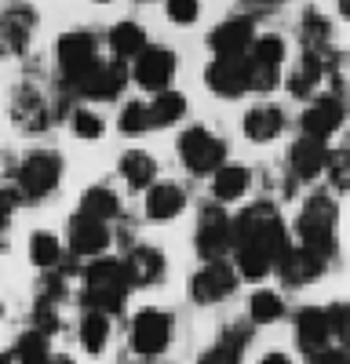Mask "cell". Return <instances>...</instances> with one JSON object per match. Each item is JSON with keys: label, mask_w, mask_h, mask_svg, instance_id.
<instances>
[{"label": "cell", "mask_w": 350, "mask_h": 364, "mask_svg": "<svg viewBox=\"0 0 350 364\" xmlns=\"http://www.w3.org/2000/svg\"><path fill=\"white\" fill-rule=\"evenodd\" d=\"M230 255H233V269L241 281H262L267 273H274L277 259L285 255V248L292 245L288 226L281 219V211L274 200H255L248 208H241L230 219Z\"/></svg>", "instance_id": "1"}, {"label": "cell", "mask_w": 350, "mask_h": 364, "mask_svg": "<svg viewBox=\"0 0 350 364\" xmlns=\"http://www.w3.org/2000/svg\"><path fill=\"white\" fill-rule=\"evenodd\" d=\"M77 102L66 95L63 87L55 84V77H44V70L37 66L33 73H26L15 91H11V102H8V117L11 124L26 135H44L51 132L63 117H70Z\"/></svg>", "instance_id": "2"}, {"label": "cell", "mask_w": 350, "mask_h": 364, "mask_svg": "<svg viewBox=\"0 0 350 364\" xmlns=\"http://www.w3.org/2000/svg\"><path fill=\"white\" fill-rule=\"evenodd\" d=\"M51 58H55V84L77 102V87L102 63V37L95 29H70L51 44Z\"/></svg>", "instance_id": "3"}, {"label": "cell", "mask_w": 350, "mask_h": 364, "mask_svg": "<svg viewBox=\"0 0 350 364\" xmlns=\"http://www.w3.org/2000/svg\"><path fill=\"white\" fill-rule=\"evenodd\" d=\"M128 295H132V281H128V269L121 259L99 255L80 269V306L84 310L113 317L124 310Z\"/></svg>", "instance_id": "4"}, {"label": "cell", "mask_w": 350, "mask_h": 364, "mask_svg": "<svg viewBox=\"0 0 350 364\" xmlns=\"http://www.w3.org/2000/svg\"><path fill=\"white\" fill-rule=\"evenodd\" d=\"M296 240H299V248L317 252L321 259L336 262V255H339V200L329 190H314L303 200L299 215H296Z\"/></svg>", "instance_id": "5"}, {"label": "cell", "mask_w": 350, "mask_h": 364, "mask_svg": "<svg viewBox=\"0 0 350 364\" xmlns=\"http://www.w3.org/2000/svg\"><path fill=\"white\" fill-rule=\"evenodd\" d=\"M63 175H66V157L58 149L41 146V149L22 154L18 168L11 171V186H15L22 204H41L63 186Z\"/></svg>", "instance_id": "6"}, {"label": "cell", "mask_w": 350, "mask_h": 364, "mask_svg": "<svg viewBox=\"0 0 350 364\" xmlns=\"http://www.w3.org/2000/svg\"><path fill=\"white\" fill-rule=\"evenodd\" d=\"M343 73V51L336 44H321V48H303L299 51V63L292 66L281 84L288 87L292 99H303L310 102L314 95L325 91V84H332Z\"/></svg>", "instance_id": "7"}, {"label": "cell", "mask_w": 350, "mask_h": 364, "mask_svg": "<svg viewBox=\"0 0 350 364\" xmlns=\"http://www.w3.org/2000/svg\"><path fill=\"white\" fill-rule=\"evenodd\" d=\"M175 73H179V55H175L171 48H164V44H146L128 63V80L139 84L142 91H150V95L168 91Z\"/></svg>", "instance_id": "8"}, {"label": "cell", "mask_w": 350, "mask_h": 364, "mask_svg": "<svg viewBox=\"0 0 350 364\" xmlns=\"http://www.w3.org/2000/svg\"><path fill=\"white\" fill-rule=\"evenodd\" d=\"M179 161L190 175L204 178V175H212L216 168L226 164V142L212 132V128H204V124H193L179 135Z\"/></svg>", "instance_id": "9"}, {"label": "cell", "mask_w": 350, "mask_h": 364, "mask_svg": "<svg viewBox=\"0 0 350 364\" xmlns=\"http://www.w3.org/2000/svg\"><path fill=\"white\" fill-rule=\"evenodd\" d=\"M128 343H132V353H139L142 360L161 357L171 346V317L161 306L135 310V317L128 324Z\"/></svg>", "instance_id": "10"}, {"label": "cell", "mask_w": 350, "mask_h": 364, "mask_svg": "<svg viewBox=\"0 0 350 364\" xmlns=\"http://www.w3.org/2000/svg\"><path fill=\"white\" fill-rule=\"evenodd\" d=\"M37 26H41V15L26 0H11L8 8H0V55L22 58L37 37Z\"/></svg>", "instance_id": "11"}, {"label": "cell", "mask_w": 350, "mask_h": 364, "mask_svg": "<svg viewBox=\"0 0 350 364\" xmlns=\"http://www.w3.org/2000/svg\"><path fill=\"white\" fill-rule=\"evenodd\" d=\"M238 284H241V277L226 259L201 262L197 273L190 277V302L193 306H219V302H226L238 291Z\"/></svg>", "instance_id": "12"}, {"label": "cell", "mask_w": 350, "mask_h": 364, "mask_svg": "<svg viewBox=\"0 0 350 364\" xmlns=\"http://www.w3.org/2000/svg\"><path fill=\"white\" fill-rule=\"evenodd\" d=\"M346 124V99L336 95V91H321L307 102V109L299 113V132L307 139L329 142L332 135H339Z\"/></svg>", "instance_id": "13"}, {"label": "cell", "mask_w": 350, "mask_h": 364, "mask_svg": "<svg viewBox=\"0 0 350 364\" xmlns=\"http://www.w3.org/2000/svg\"><path fill=\"white\" fill-rule=\"evenodd\" d=\"M230 215L223 211V204H204L197 215V230H193V252L201 255V262H216L230 255Z\"/></svg>", "instance_id": "14"}, {"label": "cell", "mask_w": 350, "mask_h": 364, "mask_svg": "<svg viewBox=\"0 0 350 364\" xmlns=\"http://www.w3.org/2000/svg\"><path fill=\"white\" fill-rule=\"evenodd\" d=\"M329 259H321L317 252H307V248H299V245H288L285 248V255L277 259V266H274V273L281 277V284L285 288H310L317 277H325L329 273Z\"/></svg>", "instance_id": "15"}, {"label": "cell", "mask_w": 350, "mask_h": 364, "mask_svg": "<svg viewBox=\"0 0 350 364\" xmlns=\"http://www.w3.org/2000/svg\"><path fill=\"white\" fill-rule=\"evenodd\" d=\"M113 245V233H110V226L106 223H99V219H88V215H70V223H66V252H70V259H99L106 248Z\"/></svg>", "instance_id": "16"}, {"label": "cell", "mask_w": 350, "mask_h": 364, "mask_svg": "<svg viewBox=\"0 0 350 364\" xmlns=\"http://www.w3.org/2000/svg\"><path fill=\"white\" fill-rule=\"evenodd\" d=\"M255 41V18L245 15V11H233L226 15L212 33H208V48H212V58H238V55H248Z\"/></svg>", "instance_id": "17"}, {"label": "cell", "mask_w": 350, "mask_h": 364, "mask_svg": "<svg viewBox=\"0 0 350 364\" xmlns=\"http://www.w3.org/2000/svg\"><path fill=\"white\" fill-rule=\"evenodd\" d=\"M329 142H317V139H307L299 135L296 142L288 146V154H285V175L296 182H314L325 175V164H329Z\"/></svg>", "instance_id": "18"}, {"label": "cell", "mask_w": 350, "mask_h": 364, "mask_svg": "<svg viewBox=\"0 0 350 364\" xmlns=\"http://www.w3.org/2000/svg\"><path fill=\"white\" fill-rule=\"evenodd\" d=\"M204 84H208L212 95L219 99H241L248 95V58H212L204 66Z\"/></svg>", "instance_id": "19"}, {"label": "cell", "mask_w": 350, "mask_h": 364, "mask_svg": "<svg viewBox=\"0 0 350 364\" xmlns=\"http://www.w3.org/2000/svg\"><path fill=\"white\" fill-rule=\"evenodd\" d=\"M124 87H128V66L113 63V58H102V63L92 70V77L77 87V99H84V102H117L124 95Z\"/></svg>", "instance_id": "20"}, {"label": "cell", "mask_w": 350, "mask_h": 364, "mask_svg": "<svg viewBox=\"0 0 350 364\" xmlns=\"http://www.w3.org/2000/svg\"><path fill=\"white\" fill-rule=\"evenodd\" d=\"M332 339V324H329V310L325 306H303L296 310V346L307 357H317L321 350H329Z\"/></svg>", "instance_id": "21"}, {"label": "cell", "mask_w": 350, "mask_h": 364, "mask_svg": "<svg viewBox=\"0 0 350 364\" xmlns=\"http://www.w3.org/2000/svg\"><path fill=\"white\" fill-rule=\"evenodd\" d=\"M124 269H128V281L132 288H157L168 273V262H164V252L154 248V245H132L128 248V259H121Z\"/></svg>", "instance_id": "22"}, {"label": "cell", "mask_w": 350, "mask_h": 364, "mask_svg": "<svg viewBox=\"0 0 350 364\" xmlns=\"http://www.w3.org/2000/svg\"><path fill=\"white\" fill-rule=\"evenodd\" d=\"M285 128H288V117H285V109L277 102H255L245 113V120H241L245 139L255 142V146H270L274 139H281Z\"/></svg>", "instance_id": "23"}, {"label": "cell", "mask_w": 350, "mask_h": 364, "mask_svg": "<svg viewBox=\"0 0 350 364\" xmlns=\"http://www.w3.org/2000/svg\"><path fill=\"white\" fill-rule=\"evenodd\" d=\"M142 211L150 223H171L186 211V190L179 182H154L146 190V200H142Z\"/></svg>", "instance_id": "24"}, {"label": "cell", "mask_w": 350, "mask_h": 364, "mask_svg": "<svg viewBox=\"0 0 350 364\" xmlns=\"http://www.w3.org/2000/svg\"><path fill=\"white\" fill-rule=\"evenodd\" d=\"M146 44H150V41H146V29H142L135 18L113 22V26L106 29V51H110L113 63H121V66H128Z\"/></svg>", "instance_id": "25"}, {"label": "cell", "mask_w": 350, "mask_h": 364, "mask_svg": "<svg viewBox=\"0 0 350 364\" xmlns=\"http://www.w3.org/2000/svg\"><path fill=\"white\" fill-rule=\"evenodd\" d=\"M252 190V168L241 161H226L223 168L212 171V197L216 204H233Z\"/></svg>", "instance_id": "26"}, {"label": "cell", "mask_w": 350, "mask_h": 364, "mask_svg": "<svg viewBox=\"0 0 350 364\" xmlns=\"http://www.w3.org/2000/svg\"><path fill=\"white\" fill-rule=\"evenodd\" d=\"M117 171L128 182V190L146 193L157 182V157L146 154V149H128V154H121V161H117Z\"/></svg>", "instance_id": "27"}, {"label": "cell", "mask_w": 350, "mask_h": 364, "mask_svg": "<svg viewBox=\"0 0 350 364\" xmlns=\"http://www.w3.org/2000/svg\"><path fill=\"white\" fill-rule=\"evenodd\" d=\"M29 262H33L37 269H44V273H51V269L70 266V255H66V245L55 233L37 230V233H29Z\"/></svg>", "instance_id": "28"}, {"label": "cell", "mask_w": 350, "mask_h": 364, "mask_svg": "<svg viewBox=\"0 0 350 364\" xmlns=\"http://www.w3.org/2000/svg\"><path fill=\"white\" fill-rule=\"evenodd\" d=\"M80 215L99 219V223H113V219L124 215V204L117 197V190H110V186H88L80 193Z\"/></svg>", "instance_id": "29"}, {"label": "cell", "mask_w": 350, "mask_h": 364, "mask_svg": "<svg viewBox=\"0 0 350 364\" xmlns=\"http://www.w3.org/2000/svg\"><path fill=\"white\" fill-rule=\"evenodd\" d=\"M336 33V22L321 11V8H303L299 22H296V37L303 48H321V44H332Z\"/></svg>", "instance_id": "30"}, {"label": "cell", "mask_w": 350, "mask_h": 364, "mask_svg": "<svg viewBox=\"0 0 350 364\" xmlns=\"http://www.w3.org/2000/svg\"><path fill=\"white\" fill-rule=\"evenodd\" d=\"M186 95L183 91H157V95L146 102V109H150V128H171V124H179V120L186 117Z\"/></svg>", "instance_id": "31"}, {"label": "cell", "mask_w": 350, "mask_h": 364, "mask_svg": "<svg viewBox=\"0 0 350 364\" xmlns=\"http://www.w3.org/2000/svg\"><path fill=\"white\" fill-rule=\"evenodd\" d=\"M77 339H80V350L88 357H99L106 350V343H110V317L95 314V310H84L80 324H77Z\"/></svg>", "instance_id": "32"}, {"label": "cell", "mask_w": 350, "mask_h": 364, "mask_svg": "<svg viewBox=\"0 0 350 364\" xmlns=\"http://www.w3.org/2000/svg\"><path fill=\"white\" fill-rule=\"evenodd\" d=\"M285 299L270 288H255L248 299V324H277L285 317Z\"/></svg>", "instance_id": "33"}, {"label": "cell", "mask_w": 350, "mask_h": 364, "mask_svg": "<svg viewBox=\"0 0 350 364\" xmlns=\"http://www.w3.org/2000/svg\"><path fill=\"white\" fill-rule=\"evenodd\" d=\"M248 58L259 66H274V70H285V58H288V44L281 33H255L252 48H248Z\"/></svg>", "instance_id": "34"}, {"label": "cell", "mask_w": 350, "mask_h": 364, "mask_svg": "<svg viewBox=\"0 0 350 364\" xmlns=\"http://www.w3.org/2000/svg\"><path fill=\"white\" fill-rule=\"evenodd\" d=\"M70 128H73V135L84 139V142H99L102 132H106V120H102L95 109H88V106H73V109H70Z\"/></svg>", "instance_id": "35"}, {"label": "cell", "mask_w": 350, "mask_h": 364, "mask_svg": "<svg viewBox=\"0 0 350 364\" xmlns=\"http://www.w3.org/2000/svg\"><path fill=\"white\" fill-rule=\"evenodd\" d=\"M117 128H121L124 135H146L150 132V109H146V102L142 99L124 102L121 117H117Z\"/></svg>", "instance_id": "36"}, {"label": "cell", "mask_w": 350, "mask_h": 364, "mask_svg": "<svg viewBox=\"0 0 350 364\" xmlns=\"http://www.w3.org/2000/svg\"><path fill=\"white\" fill-rule=\"evenodd\" d=\"M33 331H41V336H48V339L63 331V314H58V302L37 295V302H33Z\"/></svg>", "instance_id": "37"}, {"label": "cell", "mask_w": 350, "mask_h": 364, "mask_svg": "<svg viewBox=\"0 0 350 364\" xmlns=\"http://www.w3.org/2000/svg\"><path fill=\"white\" fill-rule=\"evenodd\" d=\"M164 15L175 26H193L201 18V0H164Z\"/></svg>", "instance_id": "38"}, {"label": "cell", "mask_w": 350, "mask_h": 364, "mask_svg": "<svg viewBox=\"0 0 350 364\" xmlns=\"http://www.w3.org/2000/svg\"><path fill=\"white\" fill-rule=\"evenodd\" d=\"M346 164H350V154L339 146V149H332L329 154V164H325V178H329V186H332V193H343L346 190Z\"/></svg>", "instance_id": "39"}, {"label": "cell", "mask_w": 350, "mask_h": 364, "mask_svg": "<svg viewBox=\"0 0 350 364\" xmlns=\"http://www.w3.org/2000/svg\"><path fill=\"white\" fill-rule=\"evenodd\" d=\"M197 364H241V350H233L226 343H216L208 353H201Z\"/></svg>", "instance_id": "40"}, {"label": "cell", "mask_w": 350, "mask_h": 364, "mask_svg": "<svg viewBox=\"0 0 350 364\" xmlns=\"http://www.w3.org/2000/svg\"><path fill=\"white\" fill-rule=\"evenodd\" d=\"M219 343H226V346H233V350L245 353V346L252 343V324H226L223 336H219Z\"/></svg>", "instance_id": "41"}, {"label": "cell", "mask_w": 350, "mask_h": 364, "mask_svg": "<svg viewBox=\"0 0 350 364\" xmlns=\"http://www.w3.org/2000/svg\"><path fill=\"white\" fill-rule=\"evenodd\" d=\"M325 310H329V324H332V339L346 343V336H350V328H346V302H332V306H325Z\"/></svg>", "instance_id": "42"}, {"label": "cell", "mask_w": 350, "mask_h": 364, "mask_svg": "<svg viewBox=\"0 0 350 364\" xmlns=\"http://www.w3.org/2000/svg\"><path fill=\"white\" fill-rule=\"evenodd\" d=\"M307 364H350V357H346L343 346H329V350H321L317 357H310Z\"/></svg>", "instance_id": "43"}, {"label": "cell", "mask_w": 350, "mask_h": 364, "mask_svg": "<svg viewBox=\"0 0 350 364\" xmlns=\"http://www.w3.org/2000/svg\"><path fill=\"white\" fill-rule=\"evenodd\" d=\"M241 4H245V15H267V11H277L281 4H285V0H241Z\"/></svg>", "instance_id": "44"}, {"label": "cell", "mask_w": 350, "mask_h": 364, "mask_svg": "<svg viewBox=\"0 0 350 364\" xmlns=\"http://www.w3.org/2000/svg\"><path fill=\"white\" fill-rule=\"evenodd\" d=\"M255 364H292V360H288L285 353H267V357H259Z\"/></svg>", "instance_id": "45"}, {"label": "cell", "mask_w": 350, "mask_h": 364, "mask_svg": "<svg viewBox=\"0 0 350 364\" xmlns=\"http://www.w3.org/2000/svg\"><path fill=\"white\" fill-rule=\"evenodd\" d=\"M44 364H77V360H73L70 353H48V360H44Z\"/></svg>", "instance_id": "46"}, {"label": "cell", "mask_w": 350, "mask_h": 364, "mask_svg": "<svg viewBox=\"0 0 350 364\" xmlns=\"http://www.w3.org/2000/svg\"><path fill=\"white\" fill-rule=\"evenodd\" d=\"M339 15H350V0H339Z\"/></svg>", "instance_id": "47"}, {"label": "cell", "mask_w": 350, "mask_h": 364, "mask_svg": "<svg viewBox=\"0 0 350 364\" xmlns=\"http://www.w3.org/2000/svg\"><path fill=\"white\" fill-rule=\"evenodd\" d=\"M4 314H8V310H4V299H0V324H4Z\"/></svg>", "instance_id": "48"}, {"label": "cell", "mask_w": 350, "mask_h": 364, "mask_svg": "<svg viewBox=\"0 0 350 364\" xmlns=\"http://www.w3.org/2000/svg\"><path fill=\"white\" fill-rule=\"evenodd\" d=\"M135 4H150V0H135Z\"/></svg>", "instance_id": "49"}, {"label": "cell", "mask_w": 350, "mask_h": 364, "mask_svg": "<svg viewBox=\"0 0 350 364\" xmlns=\"http://www.w3.org/2000/svg\"><path fill=\"white\" fill-rule=\"evenodd\" d=\"M95 4H110V0H95Z\"/></svg>", "instance_id": "50"}]
</instances>
